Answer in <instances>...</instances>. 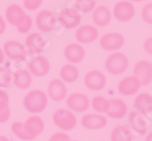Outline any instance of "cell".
Segmentation results:
<instances>
[{
  "mask_svg": "<svg viewBox=\"0 0 152 141\" xmlns=\"http://www.w3.org/2000/svg\"><path fill=\"white\" fill-rule=\"evenodd\" d=\"M134 108L142 115H148L152 111V96L150 93L142 92L134 99Z\"/></svg>",
  "mask_w": 152,
  "mask_h": 141,
  "instance_id": "cell-23",
  "label": "cell"
},
{
  "mask_svg": "<svg viewBox=\"0 0 152 141\" xmlns=\"http://www.w3.org/2000/svg\"><path fill=\"white\" fill-rule=\"evenodd\" d=\"M128 1H130V2H142L144 0H128Z\"/></svg>",
  "mask_w": 152,
  "mask_h": 141,
  "instance_id": "cell-43",
  "label": "cell"
},
{
  "mask_svg": "<svg viewBox=\"0 0 152 141\" xmlns=\"http://www.w3.org/2000/svg\"><path fill=\"white\" fill-rule=\"evenodd\" d=\"M129 121L131 126L133 127L136 133L140 134V135H144L146 134L148 129L147 125V121L145 120L144 115L140 113H138L137 110H133L129 113Z\"/></svg>",
  "mask_w": 152,
  "mask_h": 141,
  "instance_id": "cell-25",
  "label": "cell"
},
{
  "mask_svg": "<svg viewBox=\"0 0 152 141\" xmlns=\"http://www.w3.org/2000/svg\"><path fill=\"white\" fill-rule=\"evenodd\" d=\"M69 141H78V140H71V139H70V140H69Z\"/></svg>",
  "mask_w": 152,
  "mask_h": 141,
  "instance_id": "cell-44",
  "label": "cell"
},
{
  "mask_svg": "<svg viewBox=\"0 0 152 141\" xmlns=\"http://www.w3.org/2000/svg\"><path fill=\"white\" fill-rule=\"evenodd\" d=\"M70 137L68 134H66L65 132H58L54 133L52 136L49 138V141H69Z\"/></svg>",
  "mask_w": 152,
  "mask_h": 141,
  "instance_id": "cell-36",
  "label": "cell"
},
{
  "mask_svg": "<svg viewBox=\"0 0 152 141\" xmlns=\"http://www.w3.org/2000/svg\"><path fill=\"white\" fill-rule=\"evenodd\" d=\"M46 93L54 102H61L67 97V87L61 78H53L49 82Z\"/></svg>",
  "mask_w": 152,
  "mask_h": 141,
  "instance_id": "cell-14",
  "label": "cell"
},
{
  "mask_svg": "<svg viewBox=\"0 0 152 141\" xmlns=\"http://www.w3.org/2000/svg\"><path fill=\"white\" fill-rule=\"evenodd\" d=\"M110 100L104 98L103 96H96L91 101V105L95 111L99 113H107L109 109Z\"/></svg>",
  "mask_w": 152,
  "mask_h": 141,
  "instance_id": "cell-29",
  "label": "cell"
},
{
  "mask_svg": "<svg viewBox=\"0 0 152 141\" xmlns=\"http://www.w3.org/2000/svg\"><path fill=\"white\" fill-rule=\"evenodd\" d=\"M26 15L25 11L18 4H10L5 9L4 17L5 20L13 27H16L17 23L20 21V19Z\"/></svg>",
  "mask_w": 152,
  "mask_h": 141,
  "instance_id": "cell-24",
  "label": "cell"
},
{
  "mask_svg": "<svg viewBox=\"0 0 152 141\" xmlns=\"http://www.w3.org/2000/svg\"><path fill=\"white\" fill-rule=\"evenodd\" d=\"M28 70L35 78L46 76L50 71V62L43 55H36L29 62Z\"/></svg>",
  "mask_w": 152,
  "mask_h": 141,
  "instance_id": "cell-12",
  "label": "cell"
},
{
  "mask_svg": "<svg viewBox=\"0 0 152 141\" xmlns=\"http://www.w3.org/2000/svg\"><path fill=\"white\" fill-rule=\"evenodd\" d=\"M135 15V8L133 3L128 0L118 1L113 8V16L120 23H127Z\"/></svg>",
  "mask_w": 152,
  "mask_h": 141,
  "instance_id": "cell-9",
  "label": "cell"
},
{
  "mask_svg": "<svg viewBox=\"0 0 152 141\" xmlns=\"http://www.w3.org/2000/svg\"><path fill=\"white\" fill-rule=\"evenodd\" d=\"M3 53L11 60L23 62L27 58V49L25 45L17 40H8L3 45Z\"/></svg>",
  "mask_w": 152,
  "mask_h": 141,
  "instance_id": "cell-6",
  "label": "cell"
},
{
  "mask_svg": "<svg viewBox=\"0 0 152 141\" xmlns=\"http://www.w3.org/2000/svg\"><path fill=\"white\" fill-rule=\"evenodd\" d=\"M0 141H10V139L7 136H3V135H0Z\"/></svg>",
  "mask_w": 152,
  "mask_h": 141,
  "instance_id": "cell-42",
  "label": "cell"
},
{
  "mask_svg": "<svg viewBox=\"0 0 152 141\" xmlns=\"http://www.w3.org/2000/svg\"><path fill=\"white\" fill-rule=\"evenodd\" d=\"M84 85L91 91H100L107 86V76L99 70H89L84 76Z\"/></svg>",
  "mask_w": 152,
  "mask_h": 141,
  "instance_id": "cell-7",
  "label": "cell"
},
{
  "mask_svg": "<svg viewBox=\"0 0 152 141\" xmlns=\"http://www.w3.org/2000/svg\"><path fill=\"white\" fill-rule=\"evenodd\" d=\"M140 87H142V83L136 76H128L119 81V83L117 85V90L121 96L131 97L137 94Z\"/></svg>",
  "mask_w": 152,
  "mask_h": 141,
  "instance_id": "cell-10",
  "label": "cell"
},
{
  "mask_svg": "<svg viewBox=\"0 0 152 141\" xmlns=\"http://www.w3.org/2000/svg\"><path fill=\"white\" fill-rule=\"evenodd\" d=\"M58 21L56 16L52 11L43 10L37 13L35 17V25L41 32L48 33L56 28V23Z\"/></svg>",
  "mask_w": 152,
  "mask_h": 141,
  "instance_id": "cell-8",
  "label": "cell"
},
{
  "mask_svg": "<svg viewBox=\"0 0 152 141\" xmlns=\"http://www.w3.org/2000/svg\"><path fill=\"white\" fill-rule=\"evenodd\" d=\"M128 113V106L127 103L121 99H112L110 100L109 109L107 111V117L115 120L121 119L127 116Z\"/></svg>",
  "mask_w": 152,
  "mask_h": 141,
  "instance_id": "cell-20",
  "label": "cell"
},
{
  "mask_svg": "<svg viewBox=\"0 0 152 141\" xmlns=\"http://www.w3.org/2000/svg\"><path fill=\"white\" fill-rule=\"evenodd\" d=\"M13 82V73L7 67H0V87L8 88Z\"/></svg>",
  "mask_w": 152,
  "mask_h": 141,
  "instance_id": "cell-31",
  "label": "cell"
},
{
  "mask_svg": "<svg viewBox=\"0 0 152 141\" xmlns=\"http://www.w3.org/2000/svg\"><path fill=\"white\" fill-rule=\"evenodd\" d=\"M76 39L79 44H91L99 37V31L96 25H79L76 30Z\"/></svg>",
  "mask_w": 152,
  "mask_h": 141,
  "instance_id": "cell-15",
  "label": "cell"
},
{
  "mask_svg": "<svg viewBox=\"0 0 152 141\" xmlns=\"http://www.w3.org/2000/svg\"><path fill=\"white\" fill-rule=\"evenodd\" d=\"M44 0H23V7L28 11H36L37 9L41 8L43 4Z\"/></svg>",
  "mask_w": 152,
  "mask_h": 141,
  "instance_id": "cell-34",
  "label": "cell"
},
{
  "mask_svg": "<svg viewBox=\"0 0 152 141\" xmlns=\"http://www.w3.org/2000/svg\"><path fill=\"white\" fill-rule=\"evenodd\" d=\"M99 44L103 50L115 52L122 48V46L124 45V37L122 34L117 32L107 33L100 38Z\"/></svg>",
  "mask_w": 152,
  "mask_h": 141,
  "instance_id": "cell-11",
  "label": "cell"
},
{
  "mask_svg": "<svg viewBox=\"0 0 152 141\" xmlns=\"http://www.w3.org/2000/svg\"><path fill=\"white\" fill-rule=\"evenodd\" d=\"M93 23L96 27L104 28L110 25L112 20V12L107 5H99L93 11Z\"/></svg>",
  "mask_w": 152,
  "mask_h": 141,
  "instance_id": "cell-19",
  "label": "cell"
},
{
  "mask_svg": "<svg viewBox=\"0 0 152 141\" xmlns=\"http://www.w3.org/2000/svg\"><path fill=\"white\" fill-rule=\"evenodd\" d=\"M96 0H75V9L82 13H91L96 8Z\"/></svg>",
  "mask_w": 152,
  "mask_h": 141,
  "instance_id": "cell-30",
  "label": "cell"
},
{
  "mask_svg": "<svg viewBox=\"0 0 152 141\" xmlns=\"http://www.w3.org/2000/svg\"><path fill=\"white\" fill-rule=\"evenodd\" d=\"M144 50L146 51L148 54L152 55V36L148 37L147 39L144 41Z\"/></svg>",
  "mask_w": 152,
  "mask_h": 141,
  "instance_id": "cell-38",
  "label": "cell"
},
{
  "mask_svg": "<svg viewBox=\"0 0 152 141\" xmlns=\"http://www.w3.org/2000/svg\"><path fill=\"white\" fill-rule=\"evenodd\" d=\"M11 129H12L13 134L17 137L18 139L23 141H32L33 137H31L27 131L25 129V125H23V122H20V121H15L13 122L12 125H11Z\"/></svg>",
  "mask_w": 152,
  "mask_h": 141,
  "instance_id": "cell-28",
  "label": "cell"
},
{
  "mask_svg": "<svg viewBox=\"0 0 152 141\" xmlns=\"http://www.w3.org/2000/svg\"><path fill=\"white\" fill-rule=\"evenodd\" d=\"M5 29H7V23H5V19L0 15V35H2L4 33Z\"/></svg>",
  "mask_w": 152,
  "mask_h": 141,
  "instance_id": "cell-39",
  "label": "cell"
},
{
  "mask_svg": "<svg viewBox=\"0 0 152 141\" xmlns=\"http://www.w3.org/2000/svg\"><path fill=\"white\" fill-rule=\"evenodd\" d=\"M60 76L64 83H75L80 76V71L74 64H66L60 70Z\"/></svg>",
  "mask_w": 152,
  "mask_h": 141,
  "instance_id": "cell-26",
  "label": "cell"
},
{
  "mask_svg": "<svg viewBox=\"0 0 152 141\" xmlns=\"http://www.w3.org/2000/svg\"><path fill=\"white\" fill-rule=\"evenodd\" d=\"M52 120L53 123L63 132L72 131L78 122L74 111L65 108L56 109L52 115Z\"/></svg>",
  "mask_w": 152,
  "mask_h": 141,
  "instance_id": "cell-3",
  "label": "cell"
},
{
  "mask_svg": "<svg viewBox=\"0 0 152 141\" xmlns=\"http://www.w3.org/2000/svg\"><path fill=\"white\" fill-rule=\"evenodd\" d=\"M66 105L74 113H85L91 106V100L83 92H74L66 97Z\"/></svg>",
  "mask_w": 152,
  "mask_h": 141,
  "instance_id": "cell-5",
  "label": "cell"
},
{
  "mask_svg": "<svg viewBox=\"0 0 152 141\" xmlns=\"http://www.w3.org/2000/svg\"><path fill=\"white\" fill-rule=\"evenodd\" d=\"M32 25H33L32 17L30 15H28V14H26L20 19V21L17 23L16 30L19 33H21V34H26V33H28L32 29Z\"/></svg>",
  "mask_w": 152,
  "mask_h": 141,
  "instance_id": "cell-32",
  "label": "cell"
},
{
  "mask_svg": "<svg viewBox=\"0 0 152 141\" xmlns=\"http://www.w3.org/2000/svg\"><path fill=\"white\" fill-rule=\"evenodd\" d=\"M81 124L89 131H98L107 126V119L101 113H86L81 118Z\"/></svg>",
  "mask_w": 152,
  "mask_h": 141,
  "instance_id": "cell-17",
  "label": "cell"
},
{
  "mask_svg": "<svg viewBox=\"0 0 152 141\" xmlns=\"http://www.w3.org/2000/svg\"><path fill=\"white\" fill-rule=\"evenodd\" d=\"M104 67L113 76H120L129 68V57L124 53L115 51L105 58Z\"/></svg>",
  "mask_w": 152,
  "mask_h": 141,
  "instance_id": "cell-2",
  "label": "cell"
},
{
  "mask_svg": "<svg viewBox=\"0 0 152 141\" xmlns=\"http://www.w3.org/2000/svg\"><path fill=\"white\" fill-rule=\"evenodd\" d=\"M11 118V109L10 105H1L0 106V123L8 122Z\"/></svg>",
  "mask_w": 152,
  "mask_h": 141,
  "instance_id": "cell-35",
  "label": "cell"
},
{
  "mask_svg": "<svg viewBox=\"0 0 152 141\" xmlns=\"http://www.w3.org/2000/svg\"><path fill=\"white\" fill-rule=\"evenodd\" d=\"M48 96L41 89H34L23 98V107L30 113H41L47 108Z\"/></svg>",
  "mask_w": 152,
  "mask_h": 141,
  "instance_id": "cell-1",
  "label": "cell"
},
{
  "mask_svg": "<svg viewBox=\"0 0 152 141\" xmlns=\"http://www.w3.org/2000/svg\"><path fill=\"white\" fill-rule=\"evenodd\" d=\"M145 141H152V132H150V133L148 134L146 139H145Z\"/></svg>",
  "mask_w": 152,
  "mask_h": 141,
  "instance_id": "cell-41",
  "label": "cell"
},
{
  "mask_svg": "<svg viewBox=\"0 0 152 141\" xmlns=\"http://www.w3.org/2000/svg\"><path fill=\"white\" fill-rule=\"evenodd\" d=\"M133 76L140 81L142 85H149L152 82V63L147 60H138L133 68Z\"/></svg>",
  "mask_w": 152,
  "mask_h": 141,
  "instance_id": "cell-13",
  "label": "cell"
},
{
  "mask_svg": "<svg viewBox=\"0 0 152 141\" xmlns=\"http://www.w3.org/2000/svg\"><path fill=\"white\" fill-rule=\"evenodd\" d=\"M85 49L79 43L68 44L64 49V56L69 64H79L85 58Z\"/></svg>",
  "mask_w": 152,
  "mask_h": 141,
  "instance_id": "cell-16",
  "label": "cell"
},
{
  "mask_svg": "<svg viewBox=\"0 0 152 141\" xmlns=\"http://www.w3.org/2000/svg\"><path fill=\"white\" fill-rule=\"evenodd\" d=\"M133 134L127 125L115 126L111 133V141H132Z\"/></svg>",
  "mask_w": 152,
  "mask_h": 141,
  "instance_id": "cell-27",
  "label": "cell"
},
{
  "mask_svg": "<svg viewBox=\"0 0 152 141\" xmlns=\"http://www.w3.org/2000/svg\"><path fill=\"white\" fill-rule=\"evenodd\" d=\"M4 53H3V50L0 48V65L3 63V60H4Z\"/></svg>",
  "mask_w": 152,
  "mask_h": 141,
  "instance_id": "cell-40",
  "label": "cell"
},
{
  "mask_svg": "<svg viewBox=\"0 0 152 141\" xmlns=\"http://www.w3.org/2000/svg\"><path fill=\"white\" fill-rule=\"evenodd\" d=\"M142 18L148 25H152V2L144 5L142 10Z\"/></svg>",
  "mask_w": 152,
  "mask_h": 141,
  "instance_id": "cell-33",
  "label": "cell"
},
{
  "mask_svg": "<svg viewBox=\"0 0 152 141\" xmlns=\"http://www.w3.org/2000/svg\"><path fill=\"white\" fill-rule=\"evenodd\" d=\"M1 105H10L9 93L3 89H0V106Z\"/></svg>",
  "mask_w": 152,
  "mask_h": 141,
  "instance_id": "cell-37",
  "label": "cell"
},
{
  "mask_svg": "<svg viewBox=\"0 0 152 141\" xmlns=\"http://www.w3.org/2000/svg\"><path fill=\"white\" fill-rule=\"evenodd\" d=\"M30 71L27 69H18L13 73V82L18 89H27L32 85L33 78Z\"/></svg>",
  "mask_w": 152,
  "mask_h": 141,
  "instance_id": "cell-22",
  "label": "cell"
},
{
  "mask_svg": "<svg viewBox=\"0 0 152 141\" xmlns=\"http://www.w3.org/2000/svg\"><path fill=\"white\" fill-rule=\"evenodd\" d=\"M56 19L66 30H72L81 23V14L75 8H65L58 12Z\"/></svg>",
  "mask_w": 152,
  "mask_h": 141,
  "instance_id": "cell-4",
  "label": "cell"
},
{
  "mask_svg": "<svg viewBox=\"0 0 152 141\" xmlns=\"http://www.w3.org/2000/svg\"><path fill=\"white\" fill-rule=\"evenodd\" d=\"M23 125H25V129L27 131V133L34 139L37 136H39L44 132V129H45L44 120L39 116H36V115H33V116L29 117L23 122Z\"/></svg>",
  "mask_w": 152,
  "mask_h": 141,
  "instance_id": "cell-21",
  "label": "cell"
},
{
  "mask_svg": "<svg viewBox=\"0 0 152 141\" xmlns=\"http://www.w3.org/2000/svg\"><path fill=\"white\" fill-rule=\"evenodd\" d=\"M46 40L41 33L34 32L29 34L25 39V47L29 52L33 54H39L44 51Z\"/></svg>",
  "mask_w": 152,
  "mask_h": 141,
  "instance_id": "cell-18",
  "label": "cell"
}]
</instances>
